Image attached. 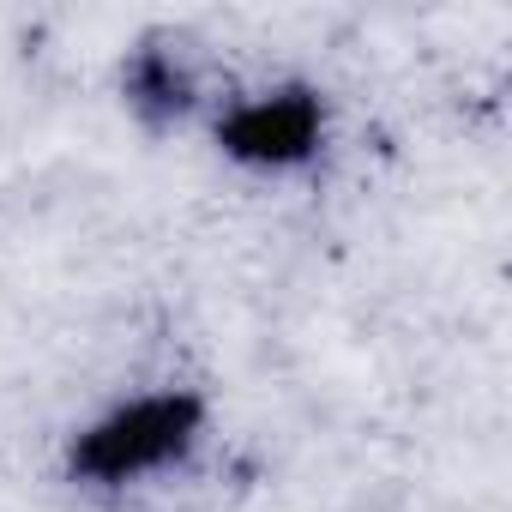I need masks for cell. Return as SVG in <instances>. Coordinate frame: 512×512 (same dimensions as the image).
Masks as SVG:
<instances>
[{"label": "cell", "mask_w": 512, "mask_h": 512, "mask_svg": "<svg viewBox=\"0 0 512 512\" xmlns=\"http://www.w3.org/2000/svg\"><path fill=\"white\" fill-rule=\"evenodd\" d=\"M199 428H205V410L193 392H145L73 440V470L85 482H109V488L139 482V476H157L175 458H187Z\"/></svg>", "instance_id": "1"}, {"label": "cell", "mask_w": 512, "mask_h": 512, "mask_svg": "<svg viewBox=\"0 0 512 512\" xmlns=\"http://www.w3.org/2000/svg\"><path fill=\"white\" fill-rule=\"evenodd\" d=\"M320 97L314 91H278V97H253L241 103L229 121H223V151L235 163H253V169H290V163H308L314 145H320Z\"/></svg>", "instance_id": "2"}]
</instances>
